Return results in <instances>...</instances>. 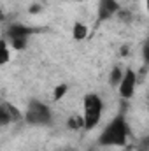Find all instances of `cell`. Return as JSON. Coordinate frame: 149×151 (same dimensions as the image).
Listing matches in <instances>:
<instances>
[{
    "instance_id": "6da1fadb",
    "label": "cell",
    "mask_w": 149,
    "mask_h": 151,
    "mask_svg": "<svg viewBox=\"0 0 149 151\" xmlns=\"http://www.w3.org/2000/svg\"><path fill=\"white\" fill-rule=\"evenodd\" d=\"M130 135V127L123 116H116L98 135L100 146H125Z\"/></svg>"
},
{
    "instance_id": "7a4b0ae2",
    "label": "cell",
    "mask_w": 149,
    "mask_h": 151,
    "mask_svg": "<svg viewBox=\"0 0 149 151\" xmlns=\"http://www.w3.org/2000/svg\"><path fill=\"white\" fill-rule=\"evenodd\" d=\"M84 104V116H82V128L86 132L93 130L100 119H102V111H104V102L97 93H88L82 100Z\"/></svg>"
},
{
    "instance_id": "3957f363",
    "label": "cell",
    "mask_w": 149,
    "mask_h": 151,
    "mask_svg": "<svg viewBox=\"0 0 149 151\" xmlns=\"http://www.w3.org/2000/svg\"><path fill=\"white\" fill-rule=\"evenodd\" d=\"M53 119V114L49 106L42 104L40 100H32L27 107V113H25V121L28 125H34V127H46L49 125Z\"/></svg>"
},
{
    "instance_id": "277c9868",
    "label": "cell",
    "mask_w": 149,
    "mask_h": 151,
    "mask_svg": "<svg viewBox=\"0 0 149 151\" xmlns=\"http://www.w3.org/2000/svg\"><path fill=\"white\" fill-rule=\"evenodd\" d=\"M34 32H35L34 28H30V27H27V25H23V23H12V25H9V28H7V37H9L11 46H12L14 49L21 51V49L27 47L28 37H30Z\"/></svg>"
},
{
    "instance_id": "5b68a950",
    "label": "cell",
    "mask_w": 149,
    "mask_h": 151,
    "mask_svg": "<svg viewBox=\"0 0 149 151\" xmlns=\"http://www.w3.org/2000/svg\"><path fill=\"white\" fill-rule=\"evenodd\" d=\"M135 84H137V76L132 69H125L123 77L117 84V91L121 99H132L135 93Z\"/></svg>"
},
{
    "instance_id": "8992f818",
    "label": "cell",
    "mask_w": 149,
    "mask_h": 151,
    "mask_svg": "<svg viewBox=\"0 0 149 151\" xmlns=\"http://www.w3.org/2000/svg\"><path fill=\"white\" fill-rule=\"evenodd\" d=\"M119 12L117 0H98V21H107Z\"/></svg>"
},
{
    "instance_id": "52a82bcc",
    "label": "cell",
    "mask_w": 149,
    "mask_h": 151,
    "mask_svg": "<svg viewBox=\"0 0 149 151\" xmlns=\"http://www.w3.org/2000/svg\"><path fill=\"white\" fill-rule=\"evenodd\" d=\"M12 123V116L9 109V102H0V127H5Z\"/></svg>"
},
{
    "instance_id": "ba28073f",
    "label": "cell",
    "mask_w": 149,
    "mask_h": 151,
    "mask_svg": "<svg viewBox=\"0 0 149 151\" xmlns=\"http://www.w3.org/2000/svg\"><path fill=\"white\" fill-rule=\"evenodd\" d=\"M72 37L75 40H84L88 37V27L82 25V23H75L74 28H72Z\"/></svg>"
},
{
    "instance_id": "9c48e42d",
    "label": "cell",
    "mask_w": 149,
    "mask_h": 151,
    "mask_svg": "<svg viewBox=\"0 0 149 151\" xmlns=\"http://www.w3.org/2000/svg\"><path fill=\"white\" fill-rule=\"evenodd\" d=\"M11 58V51H9V44L5 39H0V67L5 65Z\"/></svg>"
},
{
    "instance_id": "30bf717a",
    "label": "cell",
    "mask_w": 149,
    "mask_h": 151,
    "mask_svg": "<svg viewBox=\"0 0 149 151\" xmlns=\"http://www.w3.org/2000/svg\"><path fill=\"white\" fill-rule=\"evenodd\" d=\"M123 69L121 67H114L112 69L111 76H109V83H111V86H114V88H117V84H119V81H121V77H123Z\"/></svg>"
},
{
    "instance_id": "8fae6325",
    "label": "cell",
    "mask_w": 149,
    "mask_h": 151,
    "mask_svg": "<svg viewBox=\"0 0 149 151\" xmlns=\"http://www.w3.org/2000/svg\"><path fill=\"white\" fill-rule=\"evenodd\" d=\"M67 91H69V86H67V84H58V86L53 90V99L58 102V100H62V99L67 95Z\"/></svg>"
},
{
    "instance_id": "7c38bea8",
    "label": "cell",
    "mask_w": 149,
    "mask_h": 151,
    "mask_svg": "<svg viewBox=\"0 0 149 151\" xmlns=\"http://www.w3.org/2000/svg\"><path fill=\"white\" fill-rule=\"evenodd\" d=\"M69 127H70V128H82V118L72 116L70 121H69Z\"/></svg>"
}]
</instances>
